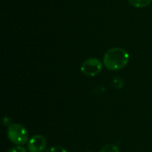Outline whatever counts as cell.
Here are the masks:
<instances>
[{"mask_svg":"<svg viewBox=\"0 0 152 152\" xmlns=\"http://www.w3.org/2000/svg\"><path fill=\"white\" fill-rule=\"evenodd\" d=\"M46 147V139L45 136L37 134L32 136L27 144L28 152H43Z\"/></svg>","mask_w":152,"mask_h":152,"instance_id":"4","label":"cell"},{"mask_svg":"<svg viewBox=\"0 0 152 152\" xmlns=\"http://www.w3.org/2000/svg\"><path fill=\"white\" fill-rule=\"evenodd\" d=\"M44 152H68V151L61 146H53L45 150Z\"/></svg>","mask_w":152,"mask_h":152,"instance_id":"7","label":"cell"},{"mask_svg":"<svg viewBox=\"0 0 152 152\" xmlns=\"http://www.w3.org/2000/svg\"><path fill=\"white\" fill-rule=\"evenodd\" d=\"M129 53L121 47H114L107 51L103 57V64L110 70H119L129 61Z\"/></svg>","mask_w":152,"mask_h":152,"instance_id":"1","label":"cell"},{"mask_svg":"<svg viewBox=\"0 0 152 152\" xmlns=\"http://www.w3.org/2000/svg\"><path fill=\"white\" fill-rule=\"evenodd\" d=\"M86 152H92V151H86Z\"/></svg>","mask_w":152,"mask_h":152,"instance_id":"9","label":"cell"},{"mask_svg":"<svg viewBox=\"0 0 152 152\" xmlns=\"http://www.w3.org/2000/svg\"><path fill=\"white\" fill-rule=\"evenodd\" d=\"M102 69V63L97 58H89L86 60L80 67L81 72L88 77L97 76Z\"/></svg>","mask_w":152,"mask_h":152,"instance_id":"3","label":"cell"},{"mask_svg":"<svg viewBox=\"0 0 152 152\" xmlns=\"http://www.w3.org/2000/svg\"><path fill=\"white\" fill-rule=\"evenodd\" d=\"M8 139L17 146H22L28 142V130L20 124H11L7 129Z\"/></svg>","mask_w":152,"mask_h":152,"instance_id":"2","label":"cell"},{"mask_svg":"<svg viewBox=\"0 0 152 152\" xmlns=\"http://www.w3.org/2000/svg\"><path fill=\"white\" fill-rule=\"evenodd\" d=\"M129 3L136 8H143L151 4L152 0H128Z\"/></svg>","mask_w":152,"mask_h":152,"instance_id":"5","label":"cell"},{"mask_svg":"<svg viewBox=\"0 0 152 152\" xmlns=\"http://www.w3.org/2000/svg\"><path fill=\"white\" fill-rule=\"evenodd\" d=\"M7 152H28V151L24 149L22 146H15V147L9 149Z\"/></svg>","mask_w":152,"mask_h":152,"instance_id":"8","label":"cell"},{"mask_svg":"<svg viewBox=\"0 0 152 152\" xmlns=\"http://www.w3.org/2000/svg\"><path fill=\"white\" fill-rule=\"evenodd\" d=\"M100 152H119V149L115 144H107L102 148Z\"/></svg>","mask_w":152,"mask_h":152,"instance_id":"6","label":"cell"}]
</instances>
